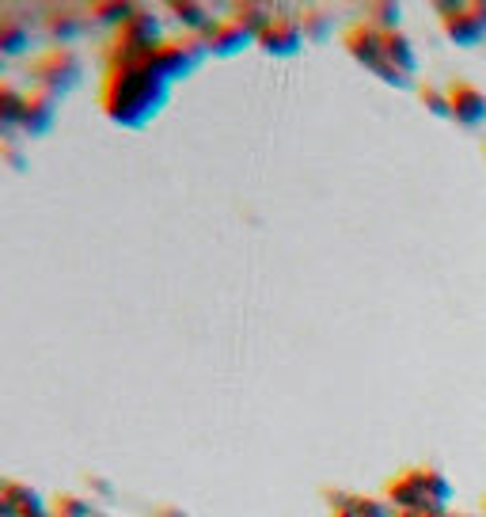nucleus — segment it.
I'll use <instances>...</instances> for the list:
<instances>
[{
  "instance_id": "0eeeda50",
  "label": "nucleus",
  "mask_w": 486,
  "mask_h": 517,
  "mask_svg": "<svg viewBox=\"0 0 486 517\" xmlns=\"http://www.w3.org/2000/svg\"><path fill=\"white\" fill-rule=\"evenodd\" d=\"M31 46V31L23 27L19 20H0V54H27Z\"/></svg>"
},
{
  "instance_id": "1a4fd4ad",
  "label": "nucleus",
  "mask_w": 486,
  "mask_h": 517,
  "mask_svg": "<svg viewBox=\"0 0 486 517\" xmlns=\"http://www.w3.org/2000/svg\"><path fill=\"white\" fill-rule=\"evenodd\" d=\"M0 517H23L16 506H12V498L8 495H0Z\"/></svg>"
},
{
  "instance_id": "6e6552de",
  "label": "nucleus",
  "mask_w": 486,
  "mask_h": 517,
  "mask_svg": "<svg viewBox=\"0 0 486 517\" xmlns=\"http://www.w3.org/2000/svg\"><path fill=\"white\" fill-rule=\"evenodd\" d=\"M50 517H95V510L80 495H57L50 502Z\"/></svg>"
},
{
  "instance_id": "7ed1b4c3",
  "label": "nucleus",
  "mask_w": 486,
  "mask_h": 517,
  "mask_svg": "<svg viewBox=\"0 0 486 517\" xmlns=\"http://www.w3.org/2000/svg\"><path fill=\"white\" fill-rule=\"evenodd\" d=\"M202 42H206L209 54H217V58H232V54H240L247 42H255V31L251 27H243L236 16H225V20H213L202 31Z\"/></svg>"
},
{
  "instance_id": "39448f33",
  "label": "nucleus",
  "mask_w": 486,
  "mask_h": 517,
  "mask_svg": "<svg viewBox=\"0 0 486 517\" xmlns=\"http://www.w3.org/2000/svg\"><path fill=\"white\" fill-rule=\"evenodd\" d=\"M259 46H266L270 54H293L297 50V27L285 20V16H270V23L259 31Z\"/></svg>"
},
{
  "instance_id": "423d86ee",
  "label": "nucleus",
  "mask_w": 486,
  "mask_h": 517,
  "mask_svg": "<svg viewBox=\"0 0 486 517\" xmlns=\"http://www.w3.org/2000/svg\"><path fill=\"white\" fill-rule=\"evenodd\" d=\"M27 96H31V92L16 88L12 80H0V130H19V122H23V107H27Z\"/></svg>"
},
{
  "instance_id": "9d476101",
  "label": "nucleus",
  "mask_w": 486,
  "mask_h": 517,
  "mask_svg": "<svg viewBox=\"0 0 486 517\" xmlns=\"http://www.w3.org/2000/svg\"><path fill=\"white\" fill-rule=\"evenodd\" d=\"M95 517H103V514H95Z\"/></svg>"
},
{
  "instance_id": "f257e3e1",
  "label": "nucleus",
  "mask_w": 486,
  "mask_h": 517,
  "mask_svg": "<svg viewBox=\"0 0 486 517\" xmlns=\"http://www.w3.org/2000/svg\"><path fill=\"white\" fill-rule=\"evenodd\" d=\"M171 80L145 61H130V65H111L107 84H103V111L114 118L118 126H145L160 115V107L168 103Z\"/></svg>"
},
{
  "instance_id": "20e7f679",
  "label": "nucleus",
  "mask_w": 486,
  "mask_h": 517,
  "mask_svg": "<svg viewBox=\"0 0 486 517\" xmlns=\"http://www.w3.org/2000/svg\"><path fill=\"white\" fill-rule=\"evenodd\" d=\"M57 103L54 96H46V92H31L27 96V107H23V122H19V134H27V137H42L50 126H54V111Z\"/></svg>"
},
{
  "instance_id": "f03ea898",
  "label": "nucleus",
  "mask_w": 486,
  "mask_h": 517,
  "mask_svg": "<svg viewBox=\"0 0 486 517\" xmlns=\"http://www.w3.org/2000/svg\"><path fill=\"white\" fill-rule=\"evenodd\" d=\"M31 77H35L38 92L46 96H61V92H73L76 84L84 80V61L76 50L61 46V50H46L31 61Z\"/></svg>"
}]
</instances>
